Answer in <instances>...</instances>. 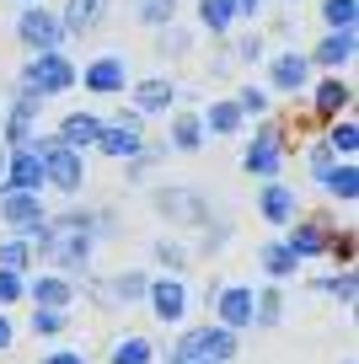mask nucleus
Returning a JSON list of instances; mask_svg holds the SVG:
<instances>
[{"label":"nucleus","mask_w":359,"mask_h":364,"mask_svg":"<svg viewBox=\"0 0 359 364\" xmlns=\"http://www.w3.org/2000/svg\"><path fill=\"white\" fill-rule=\"evenodd\" d=\"M327 252H333V257H354V236H333V241H327Z\"/></svg>","instance_id":"nucleus-40"},{"label":"nucleus","mask_w":359,"mask_h":364,"mask_svg":"<svg viewBox=\"0 0 359 364\" xmlns=\"http://www.w3.org/2000/svg\"><path fill=\"white\" fill-rule=\"evenodd\" d=\"M359 145V129L354 124H333V134H327V150H343V156H354Z\"/></svg>","instance_id":"nucleus-30"},{"label":"nucleus","mask_w":359,"mask_h":364,"mask_svg":"<svg viewBox=\"0 0 359 364\" xmlns=\"http://www.w3.org/2000/svg\"><path fill=\"white\" fill-rule=\"evenodd\" d=\"M252 316H258L263 327H274V321H279V289H263V300L252 306Z\"/></svg>","instance_id":"nucleus-32"},{"label":"nucleus","mask_w":359,"mask_h":364,"mask_svg":"<svg viewBox=\"0 0 359 364\" xmlns=\"http://www.w3.org/2000/svg\"><path fill=\"white\" fill-rule=\"evenodd\" d=\"M316 59H322V65H348V59H354V33H327L322 48H316Z\"/></svg>","instance_id":"nucleus-17"},{"label":"nucleus","mask_w":359,"mask_h":364,"mask_svg":"<svg viewBox=\"0 0 359 364\" xmlns=\"http://www.w3.org/2000/svg\"><path fill=\"white\" fill-rule=\"evenodd\" d=\"M290 252H295V257H316V252H327V236H322V225H295V236H290Z\"/></svg>","instance_id":"nucleus-20"},{"label":"nucleus","mask_w":359,"mask_h":364,"mask_svg":"<svg viewBox=\"0 0 359 364\" xmlns=\"http://www.w3.org/2000/svg\"><path fill=\"white\" fill-rule=\"evenodd\" d=\"M311 166H316V177H333V150H311Z\"/></svg>","instance_id":"nucleus-39"},{"label":"nucleus","mask_w":359,"mask_h":364,"mask_svg":"<svg viewBox=\"0 0 359 364\" xmlns=\"http://www.w3.org/2000/svg\"><path fill=\"white\" fill-rule=\"evenodd\" d=\"M258 257H263V268H269L274 279H279V273H290L295 262H301V257H295V252H290V241H269V247H263Z\"/></svg>","instance_id":"nucleus-21"},{"label":"nucleus","mask_w":359,"mask_h":364,"mask_svg":"<svg viewBox=\"0 0 359 364\" xmlns=\"http://www.w3.org/2000/svg\"><path fill=\"white\" fill-rule=\"evenodd\" d=\"M43 364H86L80 353H54V359H43Z\"/></svg>","instance_id":"nucleus-42"},{"label":"nucleus","mask_w":359,"mask_h":364,"mask_svg":"<svg viewBox=\"0 0 359 364\" xmlns=\"http://www.w3.org/2000/svg\"><path fill=\"white\" fill-rule=\"evenodd\" d=\"M172 139H177L182 150H193L204 139V129H199V118H177V129H172Z\"/></svg>","instance_id":"nucleus-33"},{"label":"nucleus","mask_w":359,"mask_h":364,"mask_svg":"<svg viewBox=\"0 0 359 364\" xmlns=\"http://www.w3.org/2000/svg\"><path fill=\"white\" fill-rule=\"evenodd\" d=\"M70 295H76V289H70L65 279H38V284H33V300H38L43 311H59Z\"/></svg>","instance_id":"nucleus-18"},{"label":"nucleus","mask_w":359,"mask_h":364,"mask_svg":"<svg viewBox=\"0 0 359 364\" xmlns=\"http://www.w3.org/2000/svg\"><path fill=\"white\" fill-rule=\"evenodd\" d=\"M263 215H269L274 225L295 220V193H290V188H269V193H263Z\"/></svg>","instance_id":"nucleus-19"},{"label":"nucleus","mask_w":359,"mask_h":364,"mask_svg":"<svg viewBox=\"0 0 359 364\" xmlns=\"http://www.w3.org/2000/svg\"><path fill=\"white\" fill-rule=\"evenodd\" d=\"M0 177H6V150H0Z\"/></svg>","instance_id":"nucleus-44"},{"label":"nucleus","mask_w":359,"mask_h":364,"mask_svg":"<svg viewBox=\"0 0 359 364\" xmlns=\"http://www.w3.org/2000/svg\"><path fill=\"white\" fill-rule=\"evenodd\" d=\"M306 75H311V59H306V54H279V59H274V86H279V91H301Z\"/></svg>","instance_id":"nucleus-11"},{"label":"nucleus","mask_w":359,"mask_h":364,"mask_svg":"<svg viewBox=\"0 0 359 364\" xmlns=\"http://www.w3.org/2000/svg\"><path fill=\"white\" fill-rule=\"evenodd\" d=\"M113 364H150V343L145 338H124L113 348Z\"/></svg>","instance_id":"nucleus-26"},{"label":"nucleus","mask_w":359,"mask_h":364,"mask_svg":"<svg viewBox=\"0 0 359 364\" xmlns=\"http://www.w3.org/2000/svg\"><path fill=\"white\" fill-rule=\"evenodd\" d=\"M6 343H11V321L0 316V348H6Z\"/></svg>","instance_id":"nucleus-43"},{"label":"nucleus","mask_w":359,"mask_h":364,"mask_svg":"<svg viewBox=\"0 0 359 364\" xmlns=\"http://www.w3.org/2000/svg\"><path fill=\"white\" fill-rule=\"evenodd\" d=\"M102 16H108V0H70L65 6V33H91V27L102 22Z\"/></svg>","instance_id":"nucleus-10"},{"label":"nucleus","mask_w":359,"mask_h":364,"mask_svg":"<svg viewBox=\"0 0 359 364\" xmlns=\"http://www.w3.org/2000/svg\"><path fill=\"white\" fill-rule=\"evenodd\" d=\"M124 80H129L124 59H97V65L86 70V86L91 91H124Z\"/></svg>","instance_id":"nucleus-13"},{"label":"nucleus","mask_w":359,"mask_h":364,"mask_svg":"<svg viewBox=\"0 0 359 364\" xmlns=\"http://www.w3.org/2000/svg\"><path fill=\"white\" fill-rule=\"evenodd\" d=\"M279 156H284L279 129H258V139L247 145V161H241V166L258 171V177H274V171H279Z\"/></svg>","instance_id":"nucleus-4"},{"label":"nucleus","mask_w":359,"mask_h":364,"mask_svg":"<svg viewBox=\"0 0 359 364\" xmlns=\"http://www.w3.org/2000/svg\"><path fill=\"white\" fill-rule=\"evenodd\" d=\"M161 215L199 225V220H209V209H204V198L193 193V188H167V193H161Z\"/></svg>","instance_id":"nucleus-7"},{"label":"nucleus","mask_w":359,"mask_h":364,"mask_svg":"<svg viewBox=\"0 0 359 364\" xmlns=\"http://www.w3.org/2000/svg\"><path fill=\"white\" fill-rule=\"evenodd\" d=\"M322 16L333 22V33H354V0H327Z\"/></svg>","instance_id":"nucleus-27"},{"label":"nucleus","mask_w":359,"mask_h":364,"mask_svg":"<svg viewBox=\"0 0 359 364\" xmlns=\"http://www.w3.org/2000/svg\"><path fill=\"white\" fill-rule=\"evenodd\" d=\"M6 171H11L16 193H38V188H43V156H38V150H22V156H6Z\"/></svg>","instance_id":"nucleus-8"},{"label":"nucleus","mask_w":359,"mask_h":364,"mask_svg":"<svg viewBox=\"0 0 359 364\" xmlns=\"http://www.w3.org/2000/svg\"><path fill=\"white\" fill-rule=\"evenodd\" d=\"M70 80H76V70H70V59H59V54H38L33 65H27V91H33V97H54V91H65Z\"/></svg>","instance_id":"nucleus-2"},{"label":"nucleus","mask_w":359,"mask_h":364,"mask_svg":"<svg viewBox=\"0 0 359 364\" xmlns=\"http://www.w3.org/2000/svg\"><path fill=\"white\" fill-rule=\"evenodd\" d=\"M33 113H38V97L27 91L22 102H16V113H11V129H6V134H11V139H27V134H33Z\"/></svg>","instance_id":"nucleus-24"},{"label":"nucleus","mask_w":359,"mask_h":364,"mask_svg":"<svg viewBox=\"0 0 359 364\" xmlns=\"http://www.w3.org/2000/svg\"><path fill=\"white\" fill-rule=\"evenodd\" d=\"M156 252H161V262H182V247H177V241H161Z\"/></svg>","instance_id":"nucleus-41"},{"label":"nucleus","mask_w":359,"mask_h":364,"mask_svg":"<svg viewBox=\"0 0 359 364\" xmlns=\"http://www.w3.org/2000/svg\"><path fill=\"white\" fill-rule=\"evenodd\" d=\"M38 156H43V177H48V182H59L65 193H76V188H80V156H76V150H65V145H38Z\"/></svg>","instance_id":"nucleus-3"},{"label":"nucleus","mask_w":359,"mask_h":364,"mask_svg":"<svg viewBox=\"0 0 359 364\" xmlns=\"http://www.w3.org/2000/svg\"><path fill=\"white\" fill-rule=\"evenodd\" d=\"M16 33H22V43L38 48V54H54V43H59V22H54L48 11H22Z\"/></svg>","instance_id":"nucleus-6"},{"label":"nucleus","mask_w":359,"mask_h":364,"mask_svg":"<svg viewBox=\"0 0 359 364\" xmlns=\"http://www.w3.org/2000/svg\"><path fill=\"white\" fill-rule=\"evenodd\" d=\"M167 102H172L167 80H145V86H140V107H145V113H156V107H167Z\"/></svg>","instance_id":"nucleus-28"},{"label":"nucleus","mask_w":359,"mask_h":364,"mask_svg":"<svg viewBox=\"0 0 359 364\" xmlns=\"http://www.w3.org/2000/svg\"><path fill=\"white\" fill-rule=\"evenodd\" d=\"M145 22H150V27L172 22V0H150V6H145Z\"/></svg>","instance_id":"nucleus-37"},{"label":"nucleus","mask_w":359,"mask_h":364,"mask_svg":"<svg viewBox=\"0 0 359 364\" xmlns=\"http://www.w3.org/2000/svg\"><path fill=\"white\" fill-rule=\"evenodd\" d=\"M220 321H225V332L247 327V321H252V289L225 284V289H220Z\"/></svg>","instance_id":"nucleus-9"},{"label":"nucleus","mask_w":359,"mask_h":364,"mask_svg":"<svg viewBox=\"0 0 359 364\" xmlns=\"http://www.w3.org/2000/svg\"><path fill=\"white\" fill-rule=\"evenodd\" d=\"M33 332H38V338H59V332H65V316L38 306V311H33Z\"/></svg>","instance_id":"nucleus-29"},{"label":"nucleus","mask_w":359,"mask_h":364,"mask_svg":"<svg viewBox=\"0 0 359 364\" xmlns=\"http://www.w3.org/2000/svg\"><path fill=\"white\" fill-rule=\"evenodd\" d=\"M0 215L11 220V225H27V230H33L38 220H43V209H38V193H11L6 204H0Z\"/></svg>","instance_id":"nucleus-14"},{"label":"nucleus","mask_w":359,"mask_h":364,"mask_svg":"<svg viewBox=\"0 0 359 364\" xmlns=\"http://www.w3.org/2000/svg\"><path fill=\"white\" fill-rule=\"evenodd\" d=\"M199 16H204V27H209V33H225V27H231V16H236V6H231V0H204Z\"/></svg>","instance_id":"nucleus-22"},{"label":"nucleus","mask_w":359,"mask_h":364,"mask_svg":"<svg viewBox=\"0 0 359 364\" xmlns=\"http://www.w3.org/2000/svg\"><path fill=\"white\" fill-rule=\"evenodd\" d=\"M97 145L108 150V156H140V129H124V124H113L97 134Z\"/></svg>","instance_id":"nucleus-15"},{"label":"nucleus","mask_w":359,"mask_h":364,"mask_svg":"<svg viewBox=\"0 0 359 364\" xmlns=\"http://www.w3.org/2000/svg\"><path fill=\"white\" fill-rule=\"evenodd\" d=\"M16 295H22V273H11V268H0V306H11Z\"/></svg>","instance_id":"nucleus-35"},{"label":"nucleus","mask_w":359,"mask_h":364,"mask_svg":"<svg viewBox=\"0 0 359 364\" xmlns=\"http://www.w3.org/2000/svg\"><path fill=\"white\" fill-rule=\"evenodd\" d=\"M97 134H102V118H97V113H70V118H65V139H59V145H65V150L97 145Z\"/></svg>","instance_id":"nucleus-12"},{"label":"nucleus","mask_w":359,"mask_h":364,"mask_svg":"<svg viewBox=\"0 0 359 364\" xmlns=\"http://www.w3.org/2000/svg\"><path fill=\"white\" fill-rule=\"evenodd\" d=\"M343 107H348V86H343V80H322V86H316V113L338 118Z\"/></svg>","instance_id":"nucleus-16"},{"label":"nucleus","mask_w":359,"mask_h":364,"mask_svg":"<svg viewBox=\"0 0 359 364\" xmlns=\"http://www.w3.org/2000/svg\"><path fill=\"white\" fill-rule=\"evenodd\" d=\"M27 252H33V247H27V241H0V268H22V262H27Z\"/></svg>","instance_id":"nucleus-31"},{"label":"nucleus","mask_w":359,"mask_h":364,"mask_svg":"<svg viewBox=\"0 0 359 364\" xmlns=\"http://www.w3.org/2000/svg\"><path fill=\"white\" fill-rule=\"evenodd\" d=\"M327 188H333V193L343 198V204H354V193H359V171H354V166H348V161H343V166H333V177H327Z\"/></svg>","instance_id":"nucleus-23"},{"label":"nucleus","mask_w":359,"mask_h":364,"mask_svg":"<svg viewBox=\"0 0 359 364\" xmlns=\"http://www.w3.org/2000/svg\"><path fill=\"white\" fill-rule=\"evenodd\" d=\"M209 129H214V134L241 129V107H236V102H214V107H209Z\"/></svg>","instance_id":"nucleus-25"},{"label":"nucleus","mask_w":359,"mask_h":364,"mask_svg":"<svg viewBox=\"0 0 359 364\" xmlns=\"http://www.w3.org/2000/svg\"><path fill=\"white\" fill-rule=\"evenodd\" d=\"M236 107H241V113H263V107H269V97H263V91H241V102H236Z\"/></svg>","instance_id":"nucleus-38"},{"label":"nucleus","mask_w":359,"mask_h":364,"mask_svg":"<svg viewBox=\"0 0 359 364\" xmlns=\"http://www.w3.org/2000/svg\"><path fill=\"white\" fill-rule=\"evenodd\" d=\"M236 353V338L225 327H204V332H188L177 343V359H204V364H225Z\"/></svg>","instance_id":"nucleus-1"},{"label":"nucleus","mask_w":359,"mask_h":364,"mask_svg":"<svg viewBox=\"0 0 359 364\" xmlns=\"http://www.w3.org/2000/svg\"><path fill=\"white\" fill-rule=\"evenodd\" d=\"M316 289H327V295H338V300H354V273H343V279H322Z\"/></svg>","instance_id":"nucleus-36"},{"label":"nucleus","mask_w":359,"mask_h":364,"mask_svg":"<svg viewBox=\"0 0 359 364\" xmlns=\"http://www.w3.org/2000/svg\"><path fill=\"white\" fill-rule=\"evenodd\" d=\"M145 289H150L145 273H124V279H118V300H140Z\"/></svg>","instance_id":"nucleus-34"},{"label":"nucleus","mask_w":359,"mask_h":364,"mask_svg":"<svg viewBox=\"0 0 359 364\" xmlns=\"http://www.w3.org/2000/svg\"><path fill=\"white\" fill-rule=\"evenodd\" d=\"M145 295H150V311H156L161 321H182V311H188V289H182V279H156Z\"/></svg>","instance_id":"nucleus-5"}]
</instances>
